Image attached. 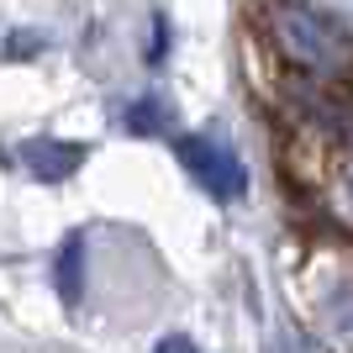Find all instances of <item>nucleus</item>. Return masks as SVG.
Here are the masks:
<instances>
[{
  "mask_svg": "<svg viewBox=\"0 0 353 353\" xmlns=\"http://www.w3.org/2000/svg\"><path fill=\"white\" fill-rule=\"evenodd\" d=\"M274 32H280L285 53H290L295 63H306V69L332 74L343 59H348V48H343L338 27H332V21H322L316 11H306V6H280V11H274Z\"/></svg>",
  "mask_w": 353,
  "mask_h": 353,
  "instance_id": "obj_1",
  "label": "nucleus"
},
{
  "mask_svg": "<svg viewBox=\"0 0 353 353\" xmlns=\"http://www.w3.org/2000/svg\"><path fill=\"white\" fill-rule=\"evenodd\" d=\"M174 153H179V163L195 174V185H201L206 195H216V201H237V195L248 190V169H243V159H237L216 132L179 137Z\"/></svg>",
  "mask_w": 353,
  "mask_h": 353,
  "instance_id": "obj_2",
  "label": "nucleus"
},
{
  "mask_svg": "<svg viewBox=\"0 0 353 353\" xmlns=\"http://www.w3.org/2000/svg\"><path fill=\"white\" fill-rule=\"evenodd\" d=\"M21 163H27V174L59 185V179H69L74 169L85 163V148L79 143H59V137H27V143H21Z\"/></svg>",
  "mask_w": 353,
  "mask_h": 353,
  "instance_id": "obj_3",
  "label": "nucleus"
},
{
  "mask_svg": "<svg viewBox=\"0 0 353 353\" xmlns=\"http://www.w3.org/2000/svg\"><path fill=\"white\" fill-rule=\"evenodd\" d=\"M169 127H174V111H169V101H163V95H143V101L127 105V132L159 137V132H169Z\"/></svg>",
  "mask_w": 353,
  "mask_h": 353,
  "instance_id": "obj_4",
  "label": "nucleus"
},
{
  "mask_svg": "<svg viewBox=\"0 0 353 353\" xmlns=\"http://www.w3.org/2000/svg\"><path fill=\"white\" fill-rule=\"evenodd\" d=\"M59 295L69 301V306L85 295V237H79V232L59 248Z\"/></svg>",
  "mask_w": 353,
  "mask_h": 353,
  "instance_id": "obj_5",
  "label": "nucleus"
},
{
  "mask_svg": "<svg viewBox=\"0 0 353 353\" xmlns=\"http://www.w3.org/2000/svg\"><path fill=\"white\" fill-rule=\"evenodd\" d=\"M153 353H201V348H195V338H185V332H169V338L153 343Z\"/></svg>",
  "mask_w": 353,
  "mask_h": 353,
  "instance_id": "obj_6",
  "label": "nucleus"
},
{
  "mask_svg": "<svg viewBox=\"0 0 353 353\" xmlns=\"http://www.w3.org/2000/svg\"><path fill=\"white\" fill-rule=\"evenodd\" d=\"M269 353H301V343H295L290 332H274V338H269Z\"/></svg>",
  "mask_w": 353,
  "mask_h": 353,
  "instance_id": "obj_7",
  "label": "nucleus"
}]
</instances>
